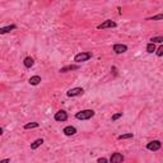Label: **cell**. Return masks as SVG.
I'll return each mask as SVG.
<instances>
[{
	"label": "cell",
	"instance_id": "cell-19",
	"mask_svg": "<svg viewBox=\"0 0 163 163\" xmlns=\"http://www.w3.org/2000/svg\"><path fill=\"white\" fill-rule=\"evenodd\" d=\"M162 19H163V14H157V15H154V17L146 18V21H162Z\"/></svg>",
	"mask_w": 163,
	"mask_h": 163
},
{
	"label": "cell",
	"instance_id": "cell-18",
	"mask_svg": "<svg viewBox=\"0 0 163 163\" xmlns=\"http://www.w3.org/2000/svg\"><path fill=\"white\" fill-rule=\"evenodd\" d=\"M163 42V37L158 36V37H152L151 38V43H162Z\"/></svg>",
	"mask_w": 163,
	"mask_h": 163
},
{
	"label": "cell",
	"instance_id": "cell-23",
	"mask_svg": "<svg viewBox=\"0 0 163 163\" xmlns=\"http://www.w3.org/2000/svg\"><path fill=\"white\" fill-rule=\"evenodd\" d=\"M0 163H10V159H9V158H5V159H1V161H0Z\"/></svg>",
	"mask_w": 163,
	"mask_h": 163
},
{
	"label": "cell",
	"instance_id": "cell-22",
	"mask_svg": "<svg viewBox=\"0 0 163 163\" xmlns=\"http://www.w3.org/2000/svg\"><path fill=\"white\" fill-rule=\"evenodd\" d=\"M97 162H98V163H107L108 161H107V158L101 157V158H98V159H97Z\"/></svg>",
	"mask_w": 163,
	"mask_h": 163
},
{
	"label": "cell",
	"instance_id": "cell-10",
	"mask_svg": "<svg viewBox=\"0 0 163 163\" xmlns=\"http://www.w3.org/2000/svg\"><path fill=\"white\" fill-rule=\"evenodd\" d=\"M79 69V65L78 64H74V65H66V66H63L61 69L59 70L60 73H68V72H73V70H78Z\"/></svg>",
	"mask_w": 163,
	"mask_h": 163
},
{
	"label": "cell",
	"instance_id": "cell-8",
	"mask_svg": "<svg viewBox=\"0 0 163 163\" xmlns=\"http://www.w3.org/2000/svg\"><path fill=\"white\" fill-rule=\"evenodd\" d=\"M127 51V46L126 45H122V43H116L113 45V52L120 55V54H125Z\"/></svg>",
	"mask_w": 163,
	"mask_h": 163
},
{
	"label": "cell",
	"instance_id": "cell-4",
	"mask_svg": "<svg viewBox=\"0 0 163 163\" xmlns=\"http://www.w3.org/2000/svg\"><path fill=\"white\" fill-rule=\"evenodd\" d=\"M115 27H117V23L115 21H112V19H107L103 23L97 25L98 30H106V28H115Z\"/></svg>",
	"mask_w": 163,
	"mask_h": 163
},
{
	"label": "cell",
	"instance_id": "cell-17",
	"mask_svg": "<svg viewBox=\"0 0 163 163\" xmlns=\"http://www.w3.org/2000/svg\"><path fill=\"white\" fill-rule=\"evenodd\" d=\"M146 52H148V54H153V52H155V45L149 42L148 45H146Z\"/></svg>",
	"mask_w": 163,
	"mask_h": 163
},
{
	"label": "cell",
	"instance_id": "cell-16",
	"mask_svg": "<svg viewBox=\"0 0 163 163\" xmlns=\"http://www.w3.org/2000/svg\"><path fill=\"white\" fill-rule=\"evenodd\" d=\"M134 138V134L133 133H127V134H121L119 135V140H125V139H133Z\"/></svg>",
	"mask_w": 163,
	"mask_h": 163
},
{
	"label": "cell",
	"instance_id": "cell-14",
	"mask_svg": "<svg viewBox=\"0 0 163 163\" xmlns=\"http://www.w3.org/2000/svg\"><path fill=\"white\" fill-rule=\"evenodd\" d=\"M28 82H30L31 85H38L41 83V76L40 75H33V76H31Z\"/></svg>",
	"mask_w": 163,
	"mask_h": 163
},
{
	"label": "cell",
	"instance_id": "cell-6",
	"mask_svg": "<svg viewBox=\"0 0 163 163\" xmlns=\"http://www.w3.org/2000/svg\"><path fill=\"white\" fill-rule=\"evenodd\" d=\"M84 93V89L80 88V87H75V88H72L66 92V96L68 97H78V96H82Z\"/></svg>",
	"mask_w": 163,
	"mask_h": 163
},
{
	"label": "cell",
	"instance_id": "cell-15",
	"mask_svg": "<svg viewBox=\"0 0 163 163\" xmlns=\"http://www.w3.org/2000/svg\"><path fill=\"white\" fill-rule=\"evenodd\" d=\"M40 126L38 122H28L24 125V130H30V129H36V127Z\"/></svg>",
	"mask_w": 163,
	"mask_h": 163
},
{
	"label": "cell",
	"instance_id": "cell-1",
	"mask_svg": "<svg viewBox=\"0 0 163 163\" xmlns=\"http://www.w3.org/2000/svg\"><path fill=\"white\" fill-rule=\"evenodd\" d=\"M94 111L93 110H82L79 112L75 113V119L78 120H82V121H85V120H89L94 116Z\"/></svg>",
	"mask_w": 163,
	"mask_h": 163
},
{
	"label": "cell",
	"instance_id": "cell-2",
	"mask_svg": "<svg viewBox=\"0 0 163 163\" xmlns=\"http://www.w3.org/2000/svg\"><path fill=\"white\" fill-rule=\"evenodd\" d=\"M89 59H92V52H88V51H82V52L76 54V55L74 56V61L76 64L88 61Z\"/></svg>",
	"mask_w": 163,
	"mask_h": 163
},
{
	"label": "cell",
	"instance_id": "cell-20",
	"mask_svg": "<svg viewBox=\"0 0 163 163\" xmlns=\"http://www.w3.org/2000/svg\"><path fill=\"white\" fill-rule=\"evenodd\" d=\"M122 117V112H117V113H115V115H112V121H116V120H119V119H121Z\"/></svg>",
	"mask_w": 163,
	"mask_h": 163
},
{
	"label": "cell",
	"instance_id": "cell-24",
	"mask_svg": "<svg viewBox=\"0 0 163 163\" xmlns=\"http://www.w3.org/2000/svg\"><path fill=\"white\" fill-rule=\"evenodd\" d=\"M0 135H3V129L0 127Z\"/></svg>",
	"mask_w": 163,
	"mask_h": 163
},
{
	"label": "cell",
	"instance_id": "cell-21",
	"mask_svg": "<svg viewBox=\"0 0 163 163\" xmlns=\"http://www.w3.org/2000/svg\"><path fill=\"white\" fill-rule=\"evenodd\" d=\"M155 54H157L158 57H161L163 55V46H159L158 49H155Z\"/></svg>",
	"mask_w": 163,
	"mask_h": 163
},
{
	"label": "cell",
	"instance_id": "cell-13",
	"mask_svg": "<svg viewBox=\"0 0 163 163\" xmlns=\"http://www.w3.org/2000/svg\"><path fill=\"white\" fill-rule=\"evenodd\" d=\"M23 64H24V66H25L27 69H31L32 66H33V64H34V60L32 59L31 56H27V57H24Z\"/></svg>",
	"mask_w": 163,
	"mask_h": 163
},
{
	"label": "cell",
	"instance_id": "cell-9",
	"mask_svg": "<svg viewBox=\"0 0 163 163\" xmlns=\"http://www.w3.org/2000/svg\"><path fill=\"white\" fill-rule=\"evenodd\" d=\"M63 133L65 134L66 136H73V135H75L76 134V129L74 126H72V125H69V126H65L63 129Z\"/></svg>",
	"mask_w": 163,
	"mask_h": 163
},
{
	"label": "cell",
	"instance_id": "cell-7",
	"mask_svg": "<svg viewBox=\"0 0 163 163\" xmlns=\"http://www.w3.org/2000/svg\"><path fill=\"white\" fill-rule=\"evenodd\" d=\"M124 162V155L119 152H115L111 154L110 158V163H122Z\"/></svg>",
	"mask_w": 163,
	"mask_h": 163
},
{
	"label": "cell",
	"instance_id": "cell-12",
	"mask_svg": "<svg viewBox=\"0 0 163 163\" xmlns=\"http://www.w3.org/2000/svg\"><path fill=\"white\" fill-rule=\"evenodd\" d=\"M42 144H43V139L42 138H38V139L34 140L33 143H31V149H32V151H36L38 146H41Z\"/></svg>",
	"mask_w": 163,
	"mask_h": 163
},
{
	"label": "cell",
	"instance_id": "cell-5",
	"mask_svg": "<svg viewBox=\"0 0 163 163\" xmlns=\"http://www.w3.org/2000/svg\"><path fill=\"white\" fill-rule=\"evenodd\" d=\"M68 112L64 110H60L57 111V112L55 113V116H54V119H55V121H57V122H64V121L68 120Z\"/></svg>",
	"mask_w": 163,
	"mask_h": 163
},
{
	"label": "cell",
	"instance_id": "cell-11",
	"mask_svg": "<svg viewBox=\"0 0 163 163\" xmlns=\"http://www.w3.org/2000/svg\"><path fill=\"white\" fill-rule=\"evenodd\" d=\"M17 28L15 24H10V25H6V27H1L0 28V34H5V33H10L12 31H14Z\"/></svg>",
	"mask_w": 163,
	"mask_h": 163
},
{
	"label": "cell",
	"instance_id": "cell-3",
	"mask_svg": "<svg viewBox=\"0 0 163 163\" xmlns=\"http://www.w3.org/2000/svg\"><path fill=\"white\" fill-rule=\"evenodd\" d=\"M161 148H162V143L159 142V140H152V142H149L148 144H146V149L151 152H157Z\"/></svg>",
	"mask_w": 163,
	"mask_h": 163
}]
</instances>
